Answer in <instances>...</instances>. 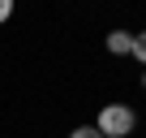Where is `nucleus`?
<instances>
[{
    "label": "nucleus",
    "instance_id": "f257e3e1",
    "mask_svg": "<svg viewBox=\"0 0 146 138\" xmlns=\"http://www.w3.org/2000/svg\"><path fill=\"white\" fill-rule=\"evenodd\" d=\"M133 125H137V117H133L129 104H103L99 108V121H95L99 138H129Z\"/></svg>",
    "mask_w": 146,
    "mask_h": 138
},
{
    "label": "nucleus",
    "instance_id": "f03ea898",
    "mask_svg": "<svg viewBox=\"0 0 146 138\" xmlns=\"http://www.w3.org/2000/svg\"><path fill=\"white\" fill-rule=\"evenodd\" d=\"M129 48H133V35L129 30H112L108 35V52L112 56H129Z\"/></svg>",
    "mask_w": 146,
    "mask_h": 138
},
{
    "label": "nucleus",
    "instance_id": "7ed1b4c3",
    "mask_svg": "<svg viewBox=\"0 0 146 138\" xmlns=\"http://www.w3.org/2000/svg\"><path fill=\"white\" fill-rule=\"evenodd\" d=\"M129 56H137V60L146 65V30H142V35H133V48H129Z\"/></svg>",
    "mask_w": 146,
    "mask_h": 138
},
{
    "label": "nucleus",
    "instance_id": "20e7f679",
    "mask_svg": "<svg viewBox=\"0 0 146 138\" xmlns=\"http://www.w3.org/2000/svg\"><path fill=\"white\" fill-rule=\"evenodd\" d=\"M69 138H99V129H95V125H82V129H73Z\"/></svg>",
    "mask_w": 146,
    "mask_h": 138
},
{
    "label": "nucleus",
    "instance_id": "39448f33",
    "mask_svg": "<svg viewBox=\"0 0 146 138\" xmlns=\"http://www.w3.org/2000/svg\"><path fill=\"white\" fill-rule=\"evenodd\" d=\"M13 17V0H0V22H9Z\"/></svg>",
    "mask_w": 146,
    "mask_h": 138
},
{
    "label": "nucleus",
    "instance_id": "423d86ee",
    "mask_svg": "<svg viewBox=\"0 0 146 138\" xmlns=\"http://www.w3.org/2000/svg\"><path fill=\"white\" fill-rule=\"evenodd\" d=\"M142 86H146V78H142Z\"/></svg>",
    "mask_w": 146,
    "mask_h": 138
}]
</instances>
